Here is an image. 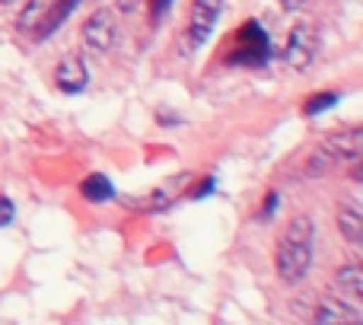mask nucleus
I'll return each instance as SVG.
<instances>
[{"mask_svg":"<svg viewBox=\"0 0 363 325\" xmlns=\"http://www.w3.org/2000/svg\"><path fill=\"white\" fill-rule=\"evenodd\" d=\"M83 42H86V48L96 51V55H108V51L118 48V42H121V23L115 19V13L96 10L93 16L83 23Z\"/></svg>","mask_w":363,"mask_h":325,"instance_id":"20e7f679","label":"nucleus"},{"mask_svg":"<svg viewBox=\"0 0 363 325\" xmlns=\"http://www.w3.org/2000/svg\"><path fill=\"white\" fill-rule=\"evenodd\" d=\"M169 4L172 0H153V23H163L166 13H169Z\"/></svg>","mask_w":363,"mask_h":325,"instance_id":"dca6fc26","label":"nucleus"},{"mask_svg":"<svg viewBox=\"0 0 363 325\" xmlns=\"http://www.w3.org/2000/svg\"><path fill=\"white\" fill-rule=\"evenodd\" d=\"M220 13H223V0H194L191 16H188V45L191 48H201L211 38Z\"/></svg>","mask_w":363,"mask_h":325,"instance_id":"39448f33","label":"nucleus"},{"mask_svg":"<svg viewBox=\"0 0 363 325\" xmlns=\"http://www.w3.org/2000/svg\"><path fill=\"white\" fill-rule=\"evenodd\" d=\"M13 4H16V0H0V6H13Z\"/></svg>","mask_w":363,"mask_h":325,"instance_id":"412c9836","label":"nucleus"},{"mask_svg":"<svg viewBox=\"0 0 363 325\" xmlns=\"http://www.w3.org/2000/svg\"><path fill=\"white\" fill-rule=\"evenodd\" d=\"M13 217H16V207H13V201L0 194V226L13 224Z\"/></svg>","mask_w":363,"mask_h":325,"instance_id":"2eb2a0df","label":"nucleus"},{"mask_svg":"<svg viewBox=\"0 0 363 325\" xmlns=\"http://www.w3.org/2000/svg\"><path fill=\"white\" fill-rule=\"evenodd\" d=\"M315 55H319V29L313 23H296L290 29L287 48H284V64L296 74H303L306 67H313Z\"/></svg>","mask_w":363,"mask_h":325,"instance_id":"7ed1b4c3","label":"nucleus"},{"mask_svg":"<svg viewBox=\"0 0 363 325\" xmlns=\"http://www.w3.org/2000/svg\"><path fill=\"white\" fill-rule=\"evenodd\" d=\"M55 83H57V89L67 96L83 93L89 83V70H86V64H83V57H77V55L64 57V61L55 67Z\"/></svg>","mask_w":363,"mask_h":325,"instance_id":"0eeeda50","label":"nucleus"},{"mask_svg":"<svg viewBox=\"0 0 363 325\" xmlns=\"http://www.w3.org/2000/svg\"><path fill=\"white\" fill-rule=\"evenodd\" d=\"M77 4L80 0H55V4L48 6V13H45L42 19H38V26H35V38H48V35H55L57 29H61L64 23H67V16L77 10Z\"/></svg>","mask_w":363,"mask_h":325,"instance_id":"1a4fd4ad","label":"nucleus"},{"mask_svg":"<svg viewBox=\"0 0 363 325\" xmlns=\"http://www.w3.org/2000/svg\"><path fill=\"white\" fill-rule=\"evenodd\" d=\"M338 99H341V93H319V96H313V99L306 102V115H319V112H325V109L338 106Z\"/></svg>","mask_w":363,"mask_h":325,"instance_id":"4468645a","label":"nucleus"},{"mask_svg":"<svg viewBox=\"0 0 363 325\" xmlns=\"http://www.w3.org/2000/svg\"><path fill=\"white\" fill-rule=\"evenodd\" d=\"M268 57V35L258 23H245L236 35V55L233 61L236 64H264Z\"/></svg>","mask_w":363,"mask_h":325,"instance_id":"423d86ee","label":"nucleus"},{"mask_svg":"<svg viewBox=\"0 0 363 325\" xmlns=\"http://www.w3.org/2000/svg\"><path fill=\"white\" fill-rule=\"evenodd\" d=\"M360 153H363V128H341V131L328 134L319 144V150L309 157L306 175L309 179H313V175H325V172H332L335 166H341V162L360 160Z\"/></svg>","mask_w":363,"mask_h":325,"instance_id":"f03ea898","label":"nucleus"},{"mask_svg":"<svg viewBox=\"0 0 363 325\" xmlns=\"http://www.w3.org/2000/svg\"><path fill=\"white\" fill-rule=\"evenodd\" d=\"M55 4V0H29L23 10V16H19V29H35L38 19L48 13V6Z\"/></svg>","mask_w":363,"mask_h":325,"instance_id":"ddd939ff","label":"nucleus"},{"mask_svg":"<svg viewBox=\"0 0 363 325\" xmlns=\"http://www.w3.org/2000/svg\"><path fill=\"white\" fill-rule=\"evenodd\" d=\"M277 4H281V6H287V10H300V6L306 4V0H277Z\"/></svg>","mask_w":363,"mask_h":325,"instance_id":"aec40b11","label":"nucleus"},{"mask_svg":"<svg viewBox=\"0 0 363 325\" xmlns=\"http://www.w3.org/2000/svg\"><path fill=\"white\" fill-rule=\"evenodd\" d=\"M277 201H281V194H277V192H271V194H268V201H264V211H262V217H264V220H268L271 214L277 211Z\"/></svg>","mask_w":363,"mask_h":325,"instance_id":"f3484780","label":"nucleus"},{"mask_svg":"<svg viewBox=\"0 0 363 325\" xmlns=\"http://www.w3.org/2000/svg\"><path fill=\"white\" fill-rule=\"evenodd\" d=\"M332 284H335V290H338V294L351 297L354 303L363 300V271L357 268V265H345V268H338L332 275Z\"/></svg>","mask_w":363,"mask_h":325,"instance_id":"9d476101","label":"nucleus"},{"mask_svg":"<svg viewBox=\"0 0 363 325\" xmlns=\"http://www.w3.org/2000/svg\"><path fill=\"white\" fill-rule=\"evenodd\" d=\"M80 192H83V198H86L89 204H102V201H112L115 198L112 182H108L102 172L86 175V179H83V185H80Z\"/></svg>","mask_w":363,"mask_h":325,"instance_id":"9b49d317","label":"nucleus"},{"mask_svg":"<svg viewBox=\"0 0 363 325\" xmlns=\"http://www.w3.org/2000/svg\"><path fill=\"white\" fill-rule=\"evenodd\" d=\"M313 239L315 226L309 217H294L277 246V275L287 284H300L313 268Z\"/></svg>","mask_w":363,"mask_h":325,"instance_id":"f257e3e1","label":"nucleus"},{"mask_svg":"<svg viewBox=\"0 0 363 325\" xmlns=\"http://www.w3.org/2000/svg\"><path fill=\"white\" fill-rule=\"evenodd\" d=\"M360 319L357 307H347L345 300H335V297H322L319 307L313 309V322L325 325V322H354Z\"/></svg>","mask_w":363,"mask_h":325,"instance_id":"6e6552de","label":"nucleus"},{"mask_svg":"<svg viewBox=\"0 0 363 325\" xmlns=\"http://www.w3.org/2000/svg\"><path fill=\"white\" fill-rule=\"evenodd\" d=\"M213 192V179H207V182H201V188H198V192H194V198H204V194H211Z\"/></svg>","mask_w":363,"mask_h":325,"instance_id":"6ab92c4d","label":"nucleus"},{"mask_svg":"<svg viewBox=\"0 0 363 325\" xmlns=\"http://www.w3.org/2000/svg\"><path fill=\"white\" fill-rule=\"evenodd\" d=\"M118 10H121V13H134V10H140V0H118Z\"/></svg>","mask_w":363,"mask_h":325,"instance_id":"a211bd4d","label":"nucleus"},{"mask_svg":"<svg viewBox=\"0 0 363 325\" xmlns=\"http://www.w3.org/2000/svg\"><path fill=\"white\" fill-rule=\"evenodd\" d=\"M338 230L351 246H360L363 243V217H360V211H354V207H341L338 211Z\"/></svg>","mask_w":363,"mask_h":325,"instance_id":"f8f14e48","label":"nucleus"}]
</instances>
